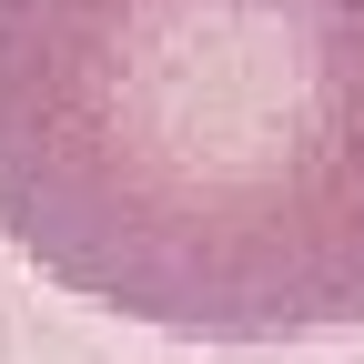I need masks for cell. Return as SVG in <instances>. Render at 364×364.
I'll return each instance as SVG.
<instances>
[{
	"instance_id": "obj_1",
	"label": "cell",
	"mask_w": 364,
	"mask_h": 364,
	"mask_svg": "<svg viewBox=\"0 0 364 364\" xmlns=\"http://www.w3.org/2000/svg\"><path fill=\"white\" fill-rule=\"evenodd\" d=\"M0 233L193 344L364 324V0H0Z\"/></svg>"
}]
</instances>
